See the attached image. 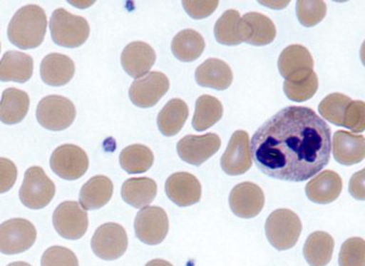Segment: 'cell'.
<instances>
[{"instance_id":"6da1fadb","label":"cell","mask_w":365,"mask_h":266,"mask_svg":"<svg viewBox=\"0 0 365 266\" xmlns=\"http://www.w3.org/2000/svg\"><path fill=\"white\" fill-rule=\"evenodd\" d=\"M250 148L256 167L265 175L282 181L304 182L329 163L331 130L311 108L291 106L257 130Z\"/></svg>"},{"instance_id":"7a4b0ae2","label":"cell","mask_w":365,"mask_h":266,"mask_svg":"<svg viewBox=\"0 0 365 266\" xmlns=\"http://www.w3.org/2000/svg\"><path fill=\"white\" fill-rule=\"evenodd\" d=\"M47 24V16L40 6H23L9 23L8 39L21 50L37 48L44 40Z\"/></svg>"},{"instance_id":"3957f363","label":"cell","mask_w":365,"mask_h":266,"mask_svg":"<svg viewBox=\"0 0 365 266\" xmlns=\"http://www.w3.org/2000/svg\"><path fill=\"white\" fill-rule=\"evenodd\" d=\"M51 39L56 45L77 48L84 44L90 36V25L84 17L56 9L50 20Z\"/></svg>"},{"instance_id":"277c9868","label":"cell","mask_w":365,"mask_h":266,"mask_svg":"<svg viewBox=\"0 0 365 266\" xmlns=\"http://www.w3.org/2000/svg\"><path fill=\"white\" fill-rule=\"evenodd\" d=\"M302 230V225L299 216L287 208L273 211L265 222L268 242L279 251L295 247Z\"/></svg>"},{"instance_id":"5b68a950","label":"cell","mask_w":365,"mask_h":266,"mask_svg":"<svg viewBox=\"0 0 365 266\" xmlns=\"http://www.w3.org/2000/svg\"><path fill=\"white\" fill-rule=\"evenodd\" d=\"M56 195V185L40 167H31L25 173L19 190V198L26 208L41 210L47 207Z\"/></svg>"},{"instance_id":"8992f818","label":"cell","mask_w":365,"mask_h":266,"mask_svg":"<svg viewBox=\"0 0 365 266\" xmlns=\"http://www.w3.org/2000/svg\"><path fill=\"white\" fill-rule=\"evenodd\" d=\"M76 116L73 103L64 96H46L37 105V121L48 131L66 130L73 124Z\"/></svg>"},{"instance_id":"52a82bcc","label":"cell","mask_w":365,"mask_h":266,"mask_svg":"<svg viewBox=\"0 0 365 266\" xmlns=\"http://www.w3.org/2000/svg\"><path fill=\"white\" fill-rule=\"evenodd\" d=\"M34 225L28 220L16 218L0 225V251L5 255L25 252L36 241Z\"/></svg>"},{"instance_id":"ba28073f","label":"cell","mask_w":365,"mask_h":266,"mask_svg":"<svg viewBox=\"0 0 365 266\" xmlns=\"http://www.w3.org/2000/svg\"><path fill=\"white\" fill-rule=\"evenodd\" d=\"M91 245V250L98 258L105 261H114L124 255L127 251V232L121 225L107 222L97 228Z\"/></svg>"},{"instance_id":"9c48e42d","label":"cell","mask_w":365,"mask_h":266,"mask_svg":"<svg viewBox=\"0 0 365 266\" xmlns=\"http://www.w3.org/2000/svg\"><path fill=\"white\" fill-rule=\"evenodd\" d=\"M50 165L51 170L60 178L73 181L87 173L88 158L87 153L78 145L66 144L54 150Z\"/></svg>"},{"instance_id":"30bf717a","label":"cell","mask_w":365,"mask_h":266,"mask_svg":"<svg viewBox=\"0 0 365 266\" xmlns=\"http://www.w3.org/2000/svg\"><path fill=\"white\" fill-rule=\"evenodd\" d=\"M53 224L56 232L67 240H79L87 232L88 213L77 202L61 203L54 210Z\"/></svg>"},{"instance_id":"8fae6325","label":"cell","mask_w":365,"mask_h":266,"mask_svg":"<svg viewBox=\"0 0 365 266\" xmlns=\"http://www.w3.org/2000/svg\"><path fill=\"white\" fill-rule=\"evenodd\" d=\"M168 214L162 208L147 207L140 210L134 221L137 238L148 245L161 244L168 235Z\"/></svg>"},{"instance_id":"7c38bea8","label":"cell","mask_w":365,"mask_h":266,"mask_svg":"<svg viewBox=\"0 0 365 266\" xmlns=\"http://www.w3.org/2000/svg\"><path fill=\"white\" fill-rule=\"evenodd\" d=\"M170 80L160 71H151L134 80L130 88V98L139 108H151L168 93Z\"/></svg>"},{"instance_id":"4fadbf2b","label":"cell","mask_w":365,"mask_h":266,"mask_svg":"<svg viewBox=\"0 0 365 266\" xmlns=\"http://www.w3.org/2000/svg\"><path fill=\"white\" fill-rule=\"evenodd\" d=\"M250 136L247 131H237L231 136L221 158L222 170L227 175H242L252 165Z\"/></svg>"},{"instance_id":"5bb4252c","label":"cell","mask_w":365,"mask_h":266,"mask_svg":"<svg viewBox=\"0 0 365 266\" xmlns=\"http://www.w3.org/2000/svg\"><path fill=\"white\" fill-rule=\"evenodd\" d=\"M278 68L285 81H302L314 73L313 57L304 46L290 45L279 54Z\"/></svg>"},{"instance_id":"9a60e30c","label":"cell","mask_w":365,"mask_h":266,"mask_svg":"<svg viewBox=\"0 0 365 266\" xmlns=\"http://www.w3.org/2000/svg\"><path fill=\"white\" fill-rule=\"evenodd\" d=\"M221 148V139L216 133L205 135H187L177 144L180 158L193 165H201Z\"/></svg>"},{"instance_id":"2e32d148","label":"cell","mask_w":365,"mask_h":266,"mask_svg":"<svg viewBox=\"0 0 365 266\" xmlns=\"http://www.w3.org/2000/svg\"><path fill=\"white\" fill-rule=\"evenodd\" d=\"M230 205V210L239 218H254L264 208V191L254 183H241L231 190Z\"/></svg>"},{"instance_id":"e0dca14e","label":"cell","mask_w":365,"mask_h":266,"mask_svg":"<svg viewBox=\"0 0 365 266\" xmlns=\"http://www.w3.org/2000/svg\"><path fill=\"white\" fill-rule=\"evenodd\" d=\"M165 190L170 201L178 207L195 205L202 196L199 180L188 173H176L168 177Z\"/></svg>"},{"instance_id":"ac0fdd59","label":"cell","mask_w":365,"mask_h":266,"mask_svg":"<svg viewBox=\"0 0 365 266\" xmlns=\"http://www.w3.org/2000/svg\"><path fill=\"white\" fill-rule=\"evenodd\" d=\"M242 42L253 46L270 44L276 39V27L264 14L251 11L245 14L240 23Z\"/></svg>"},{"instance_id":"d6986e66","label":"cell","mask_w":365,"mask_h":266,"mask_svg":"<svg viewBox=\"0 0 365 266\" xmlns=\"http://www.w3.org/2000/svg\"><path fill=\"white\" fill-rule=\"evenodd\" d=\"M156 61L153 48L143 41L130 42L121 53V64L128 76L138 79L153 68Z\"/></svg>"},{"instance_id":"ffe728a7","label":"cell","mask_w":365,"mask_h":266,"mask_svg":"<svg viewBox=\"0 0 365 266\" xmlns=\"http://www.w3.org/2000/svg\"><path fill=\"white\" fill-rule=\"evenodd\" d=\"M332 150L334 158L339 164H359L365 158V137L348 131H336L333 136Z\"/></svg>"},{"instance_id":"44dd1931","label":"cell","mask_w":365,"mask_h":266,"mask_svg":"<svg viewBox=\"0 0 365 266\" xmlns=\"http://www.w3.org/2000/svg\"><path fill=\"white\" fill-rule=\"evenodd\" d=\"M342 190V180L333 170H324L314 177L307 185L305 193L311 202L330 204L339 198Z\"/></svg>"},{"instance_id":"7402d4cb","label":"cell","mask_w":365,"mask_h":266,"mask_svg":"<svg viewBox=\"0 0 365 266\" xmlns=\"http://www.w3.org/2000/svg\"><path fill=\"white\" fill-rule=\"evenodd\" d=\"M76 73V66L70 57L62 53H50L43 58L40 76L43 82L53 87L68 84Z\"/></svg>"},{"instance_id":"603a6c76","label":"cell","mask_w":365,"mask_h":266,"mask_svg":"<svg viewBox=\"0 0 365 266\" xmlns=\"http://www.w3.org/2000/svg\"><path fill=\"white\" fill-rule=\"evenodd\" d=\"M195 79L201 87L225 91L232 84L233 73L222 60L208 58L196 68Z\"/></svg>"},{"instance_id":"cb8c5ba5","label":"cell","mask_w":365,"mask_h":266,"mask_svg":"<svg viewBox=\"0 0 365 266\" xmlns=\"http://www.w3.org/2000/svg\"><path fill=\"white\" fill-rule=\"evenodd\" d=\"M34 73V59L21 51H9L0 62V80L2 82L25 83Z\"/></svg>"},{"instance_id":"d4e9b609","label":"cell","mask_w":365,"mask_h":266,"mask_svg":"<svg viewBox=\"0 0 365 266\" xmlns=\"http://www.w3.org/2000/svg\"><path fill=\"white\" fill-rule=\"evenodd\" d=\"M113 184L107 176L97 175L83 185L79 193V202L86 210H99L110 201Z\"/></svg>"},{"instance_id":"484cf974","label":"cell","mask_w":365,"mask_h":266,"mask_svg":"<svg viewBox=\"0 0 365 266\" xmlns=\"http://www.w3.org/2000/svg\"><path fill=\"white\" fill-rule=\"evenodd\" d=\"M156 194V182L148 177L128 179L121 188L123 200L135 208L147 207L155 199Z\"/></svg>"},{"instance_id":"4316f807","label":"cell","mask_w":365,"mask_h":266,"mask_svg":"<svg viewBox=\"0 0 365 266\" xmlns=\"http://www.w3.org/2000/svg\"><path fill=\"white\" fill-rule=\"evenodd\" d=\"M30 98L27 93L19 88H9L3 91L0 104V119L6 125L21 122L27 116Z\"/></svg>"},{"instance_id":"83f0119b","label":"cell","mask_w":365,"mask_h":266,"mask_svg":"<svg viewBox=\"0 0 365 266\" xmlns=\"http://www.w3.org/2000/svg\"><path fill=\"white\" fill-rule=\"evenodd\" d=\"M188 117V107L182 99H171L160 111L157 124L163 135H176L184 127Z\"/></svg>"},{"instance_id":"f1b7e54d","label":"cell","mask_w":365,"mask_h":266,"mask_svg":"<svg viewBox=\"0 0 365 266\" xmlns=\"http://www.w3.org/2000/svg\"><path fill=\"white\" fill-rule=\"evenodd\" d=\"M334 240L324 231H316L308 236L304 247V256L310 266H327L332 259Z\"/></svg>"},{"instance_id":"f546056e","label":"cell","mask_w":365,"mask_h":266,"mask_svg":"<svg viewBox=\"0 0 365 266\" xmlns=\"http://www.w3.org/2000/svg\"><path fill=\"white\" fill-rule=\"evenodd\" d=\"M205 43L198 31L187 29L179 31L171 42L173 56L182 62H192L204 51Z\"/></svg>"},{"instance_id":"4dcf8cb0","label":"cell","mask_w":365,"mask_h":266,"mask_svg":"<svg viewBox=\"0 0 365 266\" xmlns=\"http://www.w3.org/2000/svg\"><path fill=\"white\" fill-rule=\"evenodd\" d=\"M222 113L224 108L216 97L207 94L200 96L196 101L195 113L192 119L194 130L204 131L212 127L221 120Z\"/></svg>"},{"instance_id":"1f68e13d","label":"cell","mask_w":365,"mask_h":266,"mask_svg":"<svg viewBox=\"0 0 365 266\" xmlns=\"http://www.w3.org/2000/svg\"><path fill=\"white\" fill-rule=\"evenodd\" d=\"M119 162L128 173H145L153 167L154 155L150 148L144 145H130L121 151Z\"/></svg>"},{"instance_id":"d6a6232c","label":"cell","mask_w":365,"mask_h":266,"mask_svg":"<svg viewBox=\"0 0 365 266\" xmlns=\"http://www.w3.org/2000/svg\"><path fill=\"white\" fill-rule=\"evenodd\" d=\"M241 16L238 11L227 10L217 20L214 34L217 42L225 46H237L242 43L241 36Z\"/></svg>"},{"instance_id":"836d02e7","label":"cell","mask_w":365,"mask_h":266,"mask_svg":"<svg viewBox=\"0 0 365 266\" xmlns=\"http://www.w3.org/2000/svg\"><path fill=\"white\" fill-rule=\"evenodd\" d=\"M352 99L341 93H331L319 105V113L327 121L342 127L345 110Z\"/></svg>"},{"instance_id":"e575fe53","label":"cell","mask_w":365,"mask_h":266,"mask_svg":"<svg viewBox=\"0 0 365 266\" xmlns=\"http://www.w3.org/2000/svg\"><path fill=\"white\" fill-rule=\"evenodd\" d=\"M297 16L304 27H314L319 24L327 14V3L322 0H299L296 5Z\"/></svg>"},{"instance_id":"d590c367","label":"cell","mask_w":365,"mask_h":266,"mask_svg":"<svg viewBox=\"0 0 365 266\" xmlns=\"http://www.w3.org/2000/svg\"><path fill=\"white\" fill-rule=\"evenodd\" d=\"M319 88L318 76L315 73L308 78L298 82L284 81V91L291 101L302 103L315 96Z\"/></svg>"},{"instance_id":"8d00e7d4","label":"cell","mask_w":365,"mask_h":266,"mask_svg":"<svg viewBox=\"0 0 365 266\" xmlns=\"http://www.w3.org/2000/svg\"><path fill=\"white\" fill-rule=\"evenodd\" d=\"M339 266H365V240L350 238L342 244L339 255Z\"/></svg>"},{"instance_id":"74e56055","label":"cell","mask_w":365,"mask_h":266,"mask_svg":"<svg viewBox=\"0 0 365 266\" xmlns=\"http://www.w3.org/2000/svg\"><path fill=\"white\" fill-rule=\"evenodd\" d=\"M41 266H79V262L73 251L56 245L43 253Z\"/></svg>"},{"instance_id":"f35d334b","label":"cell","mask_w":365,"mask_h":266,"mask_svg":"<svg viewBox=\"0 0 365 266\" xmlns=\"http://www.w3.org/2000/svg\"><path fill=\"white\" fill-rule=\"evenodd\" d=\"M354 133H361L365 131V103L351 101L344 113V125Z\"/></svg>"},{"instance_id":"ab89813d","label":"cell","mask_w":365,"mask_h":266,"mask_svg":"<svg viewBox=\"0 0 365 266\" xmlns=\"http://www.w3.org/2000/svg\"><path fill=\"white\" fill-rule=\"evenodd\" d=\"M185 11L194 19H202L215 11L219 1H197V0H184L182 2Z\"/></svg>"},{"instance_id":"60d3db41","label":"cell","mask_w":365,"mask_h":266,"mask_svg":"<svg viewBox=\"0 0 365 266\" xmlns=\"http://www.w3.org/2000/svg\"><path fill=\"white\" fill-rule=\"evenodd\" d=\"M1 188L0 193H4L10 190L16 180L17 170L16 165L10 160L1 158Z\"/></svg>"},{"instance_id":"b9f144b4","label":"cell","mask_w":365,"mask_h":266,"mask_svg":"<svg viewBox=\"0 0 365 266\" xmlns=\"http://www.w3.org/2000/svg\"><path fill=\"white\" fill-rule=\"evenodd\" d=\"M349 193L354 199L365 201V168L351 177Z\"/></svg>"},{"instance_id":"7bdbcfd3","label":"cell","mask_w":365,"mask_h":266,"mask_svg":"<svg viewBox=\"0 0 365 266\" xmlns=\"http://www.w3.org/2000/svg\"><path fill=\"white\" fill-rule=\"evenodd\" d=\"M259 4L267 6L270 9H274V10H282V9H284L287 7L288 4L290 3L289 1H273V0H269V1H259Z\"/></svg>"},{"instance_id":"ee69618b","label":"cell","mask_w":365,"mask_h":266,"mask_svg":"<svg viewBox=\"0 0 365 266\" xmlns=\"http://www.w3.org/2000/svg\"><path fill=\"white\" fill-rule=\"evenodd\" d=\"M145 266H173L170 264V262H168L167 261H165V260H153V261L148 262L147 265Z\"/></svg>"},{"instance_id":"f6af8a7d","label":"cell","mask_w":365,"mask_h":266,"mask_svg":"<svg viewBox=\"0 0 365 266\" xmlns=\"http://www.w3.org/2000/svg\"><path fill=\"white\" fill-rule=\"evenodd\" d=\"M359 56H361V60L362 62V64H364L365 67V40L364 43H362L361 48V53H359Z\"/></svg>"},{"instance_id":"bcb514c9","label":"cell","mask_w":365,"mask_h":266,"mask_svg":"<svg viewBox=\"0 0 365 266\" xmlns=\"http://www.w3.org/2000/svg\"><path fill=\"white\" fill-rule=\"evenodd\" d=\"M7 266H31V265H29L28 262H11V264L8 265Z\"/></svg>"}]
</instances>
